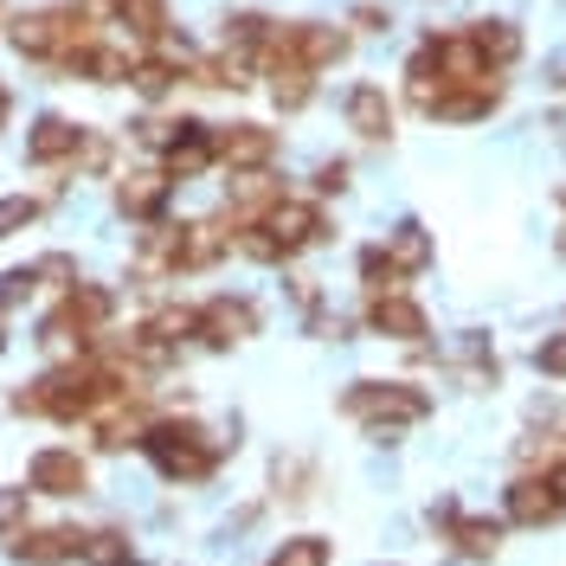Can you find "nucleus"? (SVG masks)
<instances>
[{"label":"nucleus","mask_w":566,"mask_h":566,"mask_svg":"<svg viewBox=\"0 0 566 566\" xmlns=\"http://www.w3.org/2000/svg\"><path fill=\"white\" fill-rule=\"evenodd\" d=\"M7 39H13V52H27V59H59V65H71V59L91 45V20H84V7L20 13V20L7 27Z\"/></svg>","instance_id":"nucleus-1"},{"label":"nucleus","mask_w":566,"mask_h":566,"mask_svg":"<svg viewBox=\"0 0 566 566\" xmlns=\"http://www.w3.org/2000/svg\"><path fill=\"white\" fill-rule=\"evenodd\" d=\"M142 451L155 458L161 476H175V483H200L212 463H219V444H212L200 424H180V419L148 424V431H142Z\"/></svg>","instance_id":"nucleus-2"},{"label":"nucleus","mask_w":566,"mask_h":566,"mask_svg":"<svg viewBox=\"0 0 566 566\" xmlns=\"http://www.w3.org/2000/svg\"><path fill=\"white\" fill-rule=\"evenodd\" d=\"M424 412H431V399L419 387H406V380H360L348 392V419H360L380 444H387L399 424H419Z\"/></svg>","instance_id":"nucleus-3"},{"label":"nucleus","mask_w":566,"mask_h":566,"mask_svg":"<svg viewBox=\"0 0 566 566\" xmlns=\"http://www.w3.org/2000/svg\"><path fill=\"white\" fill-rule=\"evenodd\" d=\"M109 316H116V296H109L104 283H71L65 303H59V316L45 322V342H71V328H77V335H97Z\"/></svg>","instance_id":"nucleus-4"},{"label":"nucleus","mask_w":566,"mask_h":566,"mask_svg":"<svg viewBox=\"0 0 566 566\" xmlns=\"http://www.w3.org/2000/svg\"><path fill=\"white\" fill-rule=\"evenodd\" d=\"M193 335H200L207 348H232V342L258 335V310L239 303V296H212L207 310H193Z\"/></svg>","instance_id":"nucleus-5"},{"label":"nucleus","mask_w":566,"mask_h":566,"mask_svg":"<svg viewBox=\"0 0 566 566\" xmlns=\"http://www.w3.org/2000/svg\"><path fill=\"white\" fill-rule=\"evenodd\" d=\"M212 148H219V161H226L232 175H245V168H271V155H277V129H264V123H232V129H212Z\"/></svg>","instance_id":"nucleus-6"},{"label":"nucleus","mask_w":566,"mask_h":566,"mask_svg":"<svg viewBox=\"0 0 566 566\" xmlns=\"http://www.w3.org/2000/svg\"><path fill=\"white\" fill-rule=\"evenodd\" d=\"M264 232H271V239L283 245V258H290V251L316 245V239L328 232V226H322V212L310 207V200H277V207L264 212Z\"/></svg>","instance_id":"nucleus-7"},{"label":"nucleus","mask_w":566,"mask_h":566,"mask_svg":"<svg viewBox=\"0 0 566 566\" xmlns=\"http://www.w3.org/2000/svg\"><path fill=\"white\" fill-rule=\"evenodd\" d=\"M27 483H33L39 495H84L91 470H84L77 451H39V458L27 463Z\"/></svg>","instance_id":"nucleus-8"},{"label":"nucleus","mask_w":566,"mask_h":566,"mask_svg":"<svg viewBox=\"0 0 566 566\" xmlns=\"http://www.w3.org/2000/svg\"><path fill=\"white\" fill-rule=\"evenodd\" d=\"M13 560H27V566L84 560V534H77V528H39V534H13Z\"/></svg>","instance_id":"nucleus-9"},{"label":"nucleus","mask_w":566,"mask_h":566,"mask_svg":"<svg viewBox=\"0 0 566 566\" xmlns=\"http://www.w3.org/2000/svg\"><path fill=\"white\" fill-rule=\"evenodd\" d=\"M367 322L380 328V335H392V342H424L431 335V322H424L419 303H406L399 290H387V296H374V310H367Z\"/></svg>","instance_id":"nucleus-10"},{"label":"nucleus","mask_w":566,"mask_h":566,"mask_svg":"<svg viewBox=\"0 0 566 566\" xmlns=\"http://www.w3.org/2000/svg\"><path fill=\"white\" fill-rule=\"evenodd\" d=\"M348 129L360 142H387L392 136V104L380 84H354L348 91Z\"/></svg>","instance_id":"nucleus-11"},{"label":"nucleus","mask_w":566,"mask_h":566,"mask_svg":"<svg viewBox=\"0 0 566 566\" xmlns=\"http://www.w3.org/2000/svg\"><path fill=\"white\" fill-rule=\"evenodd\" d=\"M168 187H175V175L136 168V175H123V187H116V207L129 212V219H161V207H168Z\"/></svg>","instance_id":"nucleus-12"},{"label":"nucleus","mask_w":566,"mask_h":566,"mask_svg":"<svg viewBox=\"0 0 566 566\" xmlns=\"http://www.w3.org/2000/svg\"><path fill=\"white\" fill-rule=\"evenodd\" d=\"M554 515H566V509H560V495H554L547 476H522V483L509 490V522H522V528H547Z\"/></svg>","instance_id":"nucleus-13"},{"label":"nucleus","mask_w":566,"mask_h":566,"mask_svg":"<svg viewBox=\"0 0 566 566\" xmlns=\"http://www.w3.org/2000/svg\"><path fill=\"white\" fill-rule=\"evenodd\" d=\"M84 148V129H71L65 116H39L33 136H27V155H33L39 168H52V161H71Z\"/></svg>","instance_id":"nucleus-14"},{"label":"nucleus","mask_w":566,"mask_h":566,"mask_svg":"<svg viewBox=\"0 0 566 566\" xmlns=\"http://www.w3.org/2000/svg\"><path fill=\"white\" fill-rule=\"evenodd\" d=\"M431 45H438V71H444L451 84H476V77H490V59L476 52V39H470V33L431 39Z\"/></svg>","instance_id":"nucleus-15"},{"label":"nucleus","mask_w":566,"mask_h":566,"mask_svg":"<svg viewBox=\"0 0 566 566\" xmlns=\"http://www.w3.org/2000/svg\"><path fill=\"white\" fill-rule=\"evenodd\" d=\"M495 97H502V84L495 77H476V84H451V97L438 104V116L444 123H483L495 109Z\"/></svg>","instance_id":"nucleus-16"},{"label":"nucleus","mask_w":566,"mask_h":566,"mask_svg":"<svg viewBox=\"0 0 566 566\" xmlns=\"http://www.w3.org/2000/svg\"><path fill=\"white\" fill-rule=\"evenodd\" d=\"M212 161H219V148H212V129L187 123V129H180V142L168 148V175H175V180H193V175H207Z\"/></svg>","instance_id":"nucleus-17"},{"label":"nucleus","mask_w":566,"mask_h":566,"mask_svg":"<svg viewBox=\"0 0 566 566\" xmlns=\"http://www.w3.org/2000/svg\"><path fill=\"white\" fill-rule=\"evenodd\" d=\"M226 245H232V232H226L219 219H193V226H180V271H207Z\"/></svg>","instance_id":"nucleus-18"},{"label":"nucleus","mask_w":566,"mask_h":566,"mask_svg":"<svg viewBox=\"0 0 566 566\" xmlns=\"http://www.w3.org/2000/svg\"><path fill=\"white\" fill-rule=\"evenodd\" d=\"M310 91H316V65H303V59H277L271 65V97H277V109H303Z\"/></svg>","instance_id":"nucleus-19"},{"label":"nucleus","mask_w":566,"mask_h":566,"mask_svg":"<svg viewBox=\"0 0 566 566\" xmlns=\"http://www.w3.org/2000/svg\"><path fill=\"white\" fill-rule=\"evenodd\" d=\"M71 71H77V77H91V84H123L136 65H129V52H123V45H84V52L71 59Z\"/></svg>","instance_id":"nucleus-20"},{"label":"nucleus","mask_w":566,"mask_h":566,"mask_svg":"<svg viewBox=\"0 0 566 566\" xmlns=\"http://www.w3.org/2000/svg\"><path fill=\"white\" fill-rule=\"evenodd\" d=\"M283 193H277V180L264 175V168H245V175L232 180V219H251V212H271Z\"/></svg>","instance_id":"nucleus-21"},{"label":"nucleus","mask_w":566,"mask_h":566,"mask_svg":"<svg viewBox=\"0 0 566 566\" xmlns=\"http://www.w3.org/2000/svg\"><path fill=\"white\" fill-rule=\"evenodd\" d=\"M470 39H476V52H483L490 65H515V59H522V33H515L509 20H476Z\"/></svg>","instance_id":"nucleus-22"},{"label":"nucleus","mask_w":566,"mask_h":566,"mask_svg":"<svg viewBox=\"0 0 566 566\" xmlns=\"http://www.w3.org/2000/svg\"><path fill=\"white\" fill-rule=\"evenodd\" d=\"M451 541H458L470 560H495V547H502V522H483V515H458V522H451Z\"/></svg>","instance_id":"nucleus-23"},{"label":"nucleus","mask_w":566,"mask_h":566,"mask_svg":"<svg viewBox=\"0 0 566 566\" xmlns=\"http://www.w3.org/2000/svg\"><path fill=\"white\" fill-rule=\"evenodd\" d=\"M387 258L399 264V271H424V264H431V239H424L419 219H406V226L387 239Z\"/></svg>","instance_id":"nucleus-24"},{"label":"nucleus","mask_w":566,"mask_h":566,"mask_svg":"<svg viewBox=\"0 0 566 566\" xmlns=\"http://www.w3.org/2000/svg\"><path fill=\"white\" fill-rule=\"evenodd\" d=\"M271 33H277V27H271L264 13H232V20H226V45H232L239 59H245V52H258V59H264Z\"/></svg>","instance_id":"nucleus-25"},{"label":"nucleus","mask_w":566,"mask_h":566,"mask_svg":"<svg viewBox=\"0 0 566 566\" xmlns=\"http://www.w3.org/2000/svg\"><path fill=\"white\" fill-rule=\"evenodd\" d=\"M116 13H123V27L142 33V39L168 33V0H116Z\"/></svg>","instance_id":"nucleus-26"},{"label":"nucleus","mask_w":566,"mask_h":566,"mask_svg":"<svg viewBox=\"0 0 566 566\" xmlns=\"http://www.w3.org/2000/svg\"><path fill=\"white\" fill-rule=\"evenodd\" d=\"M84 560L91 566H129V534H116V528L84 534Z\"/></svg>","instance_id":"nucleus-27"},{"label":"nucleus","mask_w":566,"mask_h":566,"mask_svg":"<svg viewBox=\"0 0 566 566\" xmlns=\"http://www.w3.org/2000/svg\"><path fill=\"white\" fill-rule=\"evenodd\" d=\"M360 277H367V290H374V296H387V290H399V277H406V271L387 258V245H374V251H360Z\"/></svg>","instance_id":"nucleus-28"},{"label":"nucleus","mask_w":566,"mask_h":566,"mask_svg":"<svg viewBox=\"0 0 566 566\" xmlns=\"http://www.w3.org/2000/svg\"><path fill=\"white\" fill-rule=\"evenodd\" d=\"M271 566H328V541L322 534H296V541H283L277 560Z\"/></svg>","instance_id":"nucleus-29"},{"label":"nucleus","mask_w":566,"mask_h":566,"mask_svg":"<svg viewBox=\"0 0 566 566\" xmlns=\"http://www.w3.org/2000/svg\"><path fill=\"white\" fill-rule=\"evenodd\" d=\"M39 212H45V207H39L33 193H7V200H0V239H13V232H27V226H33Z\"/></svg>","instance_id":"nucleus-30"},{"label":"nucleus","mask_w":566,"mask_h":566,"mask_svg":"<svg viewBox=\"0 0 566 566\" xmlns=\"http://www.w3.org/2000/svg\"><path fill=\"white\" fill-rule=\"evenodd\" d=\"M129 84H136L142 97H161V91L175 84V65H168V59H142V65L129 71Z\"/></svg>","instance_id":"nucleus-31"},{"label":"nucleus","mask_w":566,"mask_h":566,"mask_svg":"<svg viewBox=\"0 0 566 566\" xmlns=\"http://www.w3.org/2000/svg\"><path fill=\"white\" fill-rule=\"evenodd\" d=\"M27 534V490H0V541Z\"/></svg>","instance_id":"nucleus-32"},{"label":"nucleus","mask_w":566,"mask_h":566,"mask_svg":"<svg viewBox=\"0 0 566 566\" xmlns=\"http://www.w3.org/2000/svg\"><path fill=\"white\" fill-rule=\"evenodd\" d=\"M534 367H541V374H554V380H566V335L541 342V348H534Z\"/></svg>","instance_id":"nucleus-33"},{"label":"nucleus","mask_w":566,"mask_h":566,"mask_svg":"<svg viewBox=\"0 0 566 566\" xmlns=\"http://www.w3.org/2000/svg\"><path fill=\"white\" fill-rule=\"evenodd\" d=\"M33 283H39V271H7L0 277V310H13L20 296H33Z\"/></svg>","instance_id":"nucleus-34"},{"label":"nucleus","mask_w":566,"mask_h":566,"mask_svg":"<svg viewBox=\"0 0 566 566\" xmlns=\"http://www.w3.org/2000/svg\"><path fill=\"white\" fill-rule=\"evenodd\" d=\"M33 271H39V283H77V264H71L65 251H52V258H39Z\"/></svg>","instance_id":"nucleus-35"},{"label":"nucleus","mask_w":566,"mask_h":566,"mask_svg":"<svg viewBox=\"0 0 566 566\" xmlns=\"http://www.w3.org/2000/svg\"><path fill=\"white\" fill-rule=\"evenodd\" d=\"M239 251H245V258H258V264H271V258H283V245L271 239V232H264V226H258L251 239H239Z\"/></svg>","instance_id":"nucleus-36"},{"label":"nucleus","mask_w":566,"mask_h":566,"mask_svg":"<svg viewBox=\"0 0 566 566\" xmlns=\"http://www.w3.org/2000/svg\"><path fill=\"white\" fill-rule=\"evenodd\" d=\"M316 187H322V193H342V187H348V161H322Z\"/></svg>","instance_id":"nucleus-37"},{"label":"nucleus","mask_w":566,"mask_h":566,"mask_svg":"<svg viewBox=\"0 0 566 566\" xmlns=\"http://www.w3.org/2000/svg\"><path fill=\"white\" fill-rule=\"evenodd\" d=\"M354 27H360V33H387L392 13H387V7H354Z\"/></svg>","instance_id":"nucleus-38"},{"label":"nucleus","mask_w":566,"mask_h":566,"mask_svg":"<svg viewBox=\"0 0 566 566\" xmlns=\"http://www.w3.org/2000/svg\"><path fill=\"white\" fill-rule=\"evenodd\" d=\"M547 483H554V495H560V509H566V463H554V470H547Z\"/></svg>","instance_id":"nucleus-39"},{"label":"nucleus","mask_w":566,"mask_h":566,"mask_svg":"<svg viewBox=\"0 0 566 566\" xmlns=\"http://www.w3.org/2000/svg\"><path fill=\"white\" fill-rule=\"evenodd\" d=\"M0 129H7V91H0Z\"/></svg>","instance_id":"nucleus-40"},{"label":"nucleus","mask_w":566,"mask_h":566,"mask_svg":"<svg viewBox=\"0 0 566 566\" xmlns=\"http://www.w3.org/2000/svg\"><path fill=\"white\" fill-rule=\"evenodd\" d=\"M560 251H566V232H560Z\"/></svg>","instance_id":"nucleus-41"},{"label":"nucleus","mask_w":566,"mask_h":566,"mask_svg":"<svg viewBox=\"0 0 566 566\" xmlns=\"http://www.w3.org/2000/svg\"><path fill=\"white\" fill-rule=\"evenodd\" d=\"M0 348H7V335H0Z\"/></svg>","instance_id":"nucleus-42"}]
</instances>
